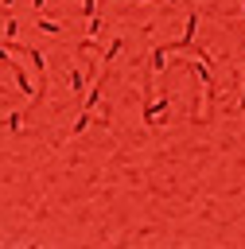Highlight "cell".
I'll use <instances>...</instances> for the list:
<instances>
[{"mask_svg":"<svg viewBox=\"0 0 245 249\" xmlns=\"http://www.w3.org/2000/svg\"><path fill=\"white\" fill-rule=\"evenodd\" d=\"M35 31H43V35H66L62 19H51V16H35Z\"/></svg>","mask_w":245,"mask_h":249,"instance_id":"cell-1","label":"cell"},{"mask_svg":"<svg viewBox=\"0 0 245 249\" xmlns=\"http://www.w3.org/2000/svg\"><path fill=\"white\" fill-rule=\"evenodd\" d=\"M89 124H93V109H82V113H78V121H74V124L66 128V136H82V132H86Z\"/></svg>","mask_w":245,"mask_h":249,"instance_id":"cell-2","label":"cell"},{"mask_svg":"<svg viewBox=\"0 0 245 249\" xmlns=\"http://www.w3.org/2000/svg\"><path fill=\"white\" fill-rule=\"evenodd\" d=\"M121 51H124V39H121V35H117V39H113V43H109V51H105V54H101V62H105V66H113V62H117V58H121Z\"/></svg>","mask_w":245,"mask_h":249,"instance_id":"cell-3","label":"cell"},{"mask_svg":"<svg viewBox=\"0 0 245 249\" xmlns=\"http://www.w3.org/2000/svg\"><path fill=\"white\" fill-rule=\"evenodd\" d=\"M82 89H86V70L70 66V93H82Z\"/></svg>","mask_w":245,"mask_h":249,"instance_id":"cell-4","label":"cell"},{"mask_svg":"<svg viewBox=\"0 0 245 249\" xmlns=\"http://www.w3.org/2000/svg\"><path fill=\"white\" fill-rule=\"evenodd\" d=\"M86 35H89V39H97V35H105V16H93V19L86 23Z\"/></svg>","mask_w":245,"mask_h":249,"instance_id":"cell-5","label":"cell"},{"mask_svg":"<svg viewBox=\"0 0 245 249\" xmlns=\"http://www.w3.org/2000/svg\"><path fill=\"white\" fill-rule=\"evenodd\" d=\"M19 31H23V23H19L16 16H8V19H4V39H19Z\"/></svg>","mask_w":245,"mask_h":249,"instance_id":"cell-6","label":"cell"},{"mask_svg":"<svg viewBox=\"0 0 245 249\" xmlns=\"http://www.w3.org/2000/svg\"><path fill=\"white\" fill-rule=\"evenodd\" d=\"M152 70H156V74H163V70H167V51H163V47H156V51H152Z\"/></svg>","mask_w":245,"mask_h":249,"instance_id":"cell-7","label":"cell"},{"mask_svg":"<svg viewBox=\"0 0 245 249\" xmlns=\"http://www.w3.org/2000/svg\"><path fill=\"white\" fill-rule=\"evenodd\" d=\"M93 109H97V117H93L97 128H109V124H113V109H109V105H93Z\"/></svg>","mask_w":245,"mask_h":249,"instance_id":"cell-8","label":"cell"},{"mask_svg":"<svg viewBox=\"0 0 245 249\" xmlns=\"http://www.w3.org/2000/svg\"><path fill=\"white\" fill-rule=\"evenodd\" d=\"M4 128H8V132H23V128H27V124H23V113H8Z\"/></svg>","mask_w":245,"mask_h":249,"instance_id":"cell-9","label":"cell"},{"mask_svg":"<svg viewBox=\"0 0 245 249\" xmlns=\"http://www.w3.org/2000/svg\"><path fill=\"white\" fill-rule=\"evenodd\" d=\"M47 8V0H31V12H43Z\"/></svg>","mask_w":245,"mask_h":249,"instance_id":"cell-10","label":"cell"},{"mask_svg":"<svg viewBox=\"0 0 245 249\" xmlns=\"http://www.w3.org/2000/svg\"><path fill=\"white\" fill-rule=\"evenodd\" d=\"M0 8H16V0H0Z\"/></svg>","mask_w":245,"mask_h":249,"instance_id":"cell-11","label":"cell"},{"mask_svg":"<svg viewBox=\"0 0 245 249\" xmlns=\"http://www.w3.org/2000/svg\"><path fill=\"white\" fill-rule=\"evenodd\" d=\"M128 4H156V0H128Z\"/></svg>","mask_w":245,"mask_h":249,"instance_id":"cell-12","label":"cell"},{"mask_svg":"<svg viewBox=\"0 0 245 249\" xmlns=\"http://www.w3.org/2000/svg\"><path fill=\"white\" fill-rule=\"evenodd\" d=\"M241 16H245V0H241Z\"/></svg>","mask_w":245,"mask_h":249,"instance_id":"cell-13","label":"cell"}]
</instances>
